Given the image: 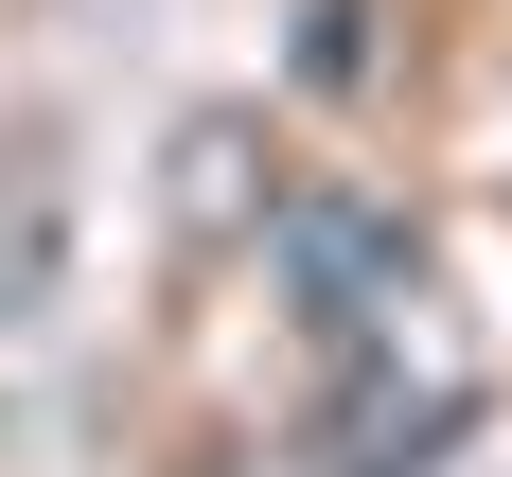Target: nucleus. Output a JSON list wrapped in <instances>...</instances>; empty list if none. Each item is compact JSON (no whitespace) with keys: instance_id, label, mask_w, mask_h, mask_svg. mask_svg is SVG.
<instances>
[{"instance_id":"obj_2","label":"nucleus","mask_w":512,"mask_h":477,"mask_svg":"<svg viewBox=\"0 0 512 477\" xmlns=\"http://www.w3.org/2000/svg\"><path fill=\"white\" fill-rule=\"evenodd\" d=\"M53 283H71V177H53V124H0V336H36Z\"/></svg>"},{"instance_id":"obj_1","label":"nucleus","mask_w":512,"mask_h":477,"mask_svg":"<svg viewBox=\"0 0 512 477\" xmlns=\"http://www.w3.org/2000/svg\"><path fill=\"white\" fill-rule=\"evenodd\" d=\"M265 283H283V318H301L318 354H389V318H407V283H424V212L318 177V195L265 212Z\"/></svg>"},{"instance_id":"obj_3","label":"nucleus","mask_w":512,"mask_h":477,"mask_svg":"<svg viewBox=\"0 0 512 477\" xmlns=\"http://www.w3.org/2000/svg\"><path fill=\"white\" fill-rule=\"evenodd\" d=\"M283 71H301L318 106H336V89H371V0H301V53H283Z\"/></svg>"}]
</instances>
